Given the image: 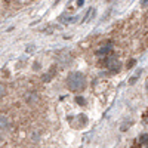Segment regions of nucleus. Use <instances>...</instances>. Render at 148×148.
<instances>
[{
    "mask_svg": "<svg viewBox=\"0 0 148 148\" xmlns=\"http://www.w3.org/2000/svg\"><path fill=\"white\" fill-rule=\"evenodd\" d=\"M67 86H68V89L71 92H83L86 89V77H84V74L79 73V71H73L68 74V77H67Z\"/></svg>",
    "mask_w": 148,
    "mask_h": 148,
    "instance_id": "nucleus-1",
    "label": "nucleus"
},
{
    "mask_svg": "<svg viewBox=\"0 0 148 148\" xmlns=\"http://www.w3.org/2000/svg\"><path fill=\"white\" fill-rule=\"evenodd\" d=\"M105 64H107V68H110V71H113V73H119L120 68H121L120 61H119L116 56L107 58V59H105Z\"/></svg>",
    "mask_w": 148,
    "mask_h": 148,
    "instance_id": "nucleus-2",
    "label": "nucleus"
},
{
    "mask_svg": "<svg viewBox=\"0 0 148 148\" xmlns=\"http://www.w3.org/2000/svg\"><path fill=\"white\" fill-rule=\"evenodd\" d=\"M111 51H113V46H111V45H107V46H104V47H101V49H98V51H96V55H98V56H107Z\"/></svg>",
    "mask_w": 148,
    "mask_h": 148,
    "instance_id": "nucleus-3",
    "label": "nucleus"
},
{
    "mask_svg": "<svg viewBox=\"0 0 148 148\" xmlns=\"http://www.w3.org/2000/svg\"><path fill=\"white\" fill-rule=\"evenodd\" d=\"M55 74H56V68H55V67H51V70H49L46 74H43L42 80H43V82H51V80L53 79Z\"/></svg>",
    "mask_w": 148,
    "mask_h": 148,
    "instance_id": "nucleus-4",
    "label": "nucleus"
},
{
    "mask_svg": "<svg viewBox=\"0 0 148 148\" xmlns=\"http://www.w3.org/2000/svg\"><path fill=\"white\" fill-rule=\"evenodd\" d=\"M95 15H96V9L95 8H90L88 10V14H86V16L83 18V22H89L92 18H95Z\"/></svg>",
    "mask_w": 148,
    "mask_h": 148,
    "instance_id": "nucleus-5",
    "label": "nucleus"
},
{
    "mask_svg": "<svg viewBox=\"0 0 148 148\" xmlns=\"http://www.w3.org/2000/svg\"><path fill=\"white\" fill-rule=\"evenodd\" d=\"M141 74H142V68H139L136 73H135L133 74V76L129 79V84H135V83H136V80L139 79V76H141Z\"/></svg>",
    "mask_w": 148,
    "mask_h": 148,
    "instance_id": "nucleus-6",
    "label": "nucleus"
},
{
    "mask_svg": "<svg viewBox=\"0 0 148 148\" xmlns=\"http://www.w3.org/2000/svg\"><path fill=\"white\" fill-rule=\"evenodd\" d=\"M59 19L62 21V22H65V24H70V22H74V21H76L77 18H76V16H68V18H67L65 15H62V16H61Z\"/></svg>",
    "mask_w": 148,
    "mask_h": 148,
    "instance_id": "nucleus-7",
    "label": "nucleus"
},
{
    "mask_svg": "<svg viewBox=\"0 0 148 148\" xmlns=\"http://www.w3.org/2000/svg\"><path fill=\"white\" fill-rule=\"evenodd\" d=\"M8 127V120L5 116H0V129H5Z\"/></svg>",
    "mask_w": 148,
    "mask_h": 148,
    "instance_id": "nucleus-8",
    "label": "nucleus"
},
{
    "mask_svg": "<svg viewBox=\"0 0 148 148\" xmlns=\"http://www.w3.org/2000/svg\"><path fill=\"white\" fill-rule=\"evenodd\" d=\"M79 123H80V126H86V123H88V119H86L84 114H80V117H79Z\"/></svg>",
    "mask_w": 148,
    "mask_h": 148,
    "instance_id": "nucleus-9",
    "label": "nucleus"
},
{
    "mask_svg": "<svg viewBox=\"0 0 148 148\" xmlns=\"http://www.w3.org/2000/svg\"><path fill=\"white\" fill-rule=\"evenodd\" d=\"M59 27H56V25H51V27H47V28H45L43 31L46 33V34H52V31H55V30H58Z\"/></svg>",
    "mask_w": 148,
    "mask_h": 148,
    "instance_id": "nucleus-10",
    "label": "nucleus"
},
{
    "mask_svg": "<svg viewBox=\"0 0 148 148\" xmlns=\"http://www.w3.org/2000/svg\"><path fill=\"white\" fill-rule=\"evenodd\" d=\"M76 104L79 105H86V99L83 96H76Z\"/></svg>",
    "mask_w": 148,
    "mask_h": 148,
    "instance_id": "nucleus-11",
    "label": "nucleus"
},
{
    "mask_svg": "<svg viewBox=\"0 0 148 148\" xmlns=\"http://www.w3.org/2000/svg\"><path fill=\"white\" fill-rule=\"evenodd\" d=\"M148 142V133H144L139 136V144H147Z\"/></svg>",
    "mask_w": 148,
    "mask_h": 148,
    "instance_id": "nucleus-12",
    "label": "nucleus"
},
{
    "mask_svg": "<svg viewBox=\"0 0 148 148\" xmlns=\"http://www.w3.org/2000/svg\"><path fill=\"white\" fill-rule=\"evenodd\" d=\"M6 93V86L3 83H0V96H3Z\"/></svg>",
    "mask_w": 148,
    "mask_h": 148,
    "instance_id": "nucleus-13",
    "label": "nucleus"
},
{
    "mask_svg": "<svg viewBox=\"0 0 148 148\" xmlns=\"http://www.w3.org/2000/svg\"><path fill=\"white\" fill-rule=\"evenodd\" d=\"M130 125H132V121H129V123H123V126H121V130H123V132H125L126 129H129L127 126H130Z\"/></svg>",
    "mask_w": 148,
    "mask_h": 148,
    "instance_id": "nucleus-14",
    "label": "nucleus"
},
{
    "mask_svg": "<svg viewBox=\"0 0 148 148\" xmlns=\"http://www.w3.org/2000/svg\"><path fill=\"white\" fill-rule=\"evenodd\" d=\"M135 64H136V61H135V59H130L129 62H127V68H132Z\"/></svg>",
    "mask_w": 148,
    "mask_h": 148,
    "instance_id": "nucleus-15",
    "label": "nucleus"
},
{
    "mask_svg": "<svg viewBox=\"0 0 148 148\" xmlns=\"http://www.w3.org/2000/svg\"><path fill=\"white\" fill-rule=\"evenodd\" d=\"M36 49V46L34 45H30V46H27V52H31V51H34Z\"/></svg>",
    "mask_w": 148,
    "mask_h": 148,
    "instance_id": "nucleus-16",
    "label": "nucleus"
},
{
    "mask_svg": "<svg viewBox=\"0 0 148 148\" xmlns=\"http://www.w3.org/2000/svg\"><path fill=\"white\" fill-rule=\"evenodd\" d=\"M33 67H34V70H36V71H37V70H40V64H39V62H34V65H33Z\"/></svg>",
    "mask_w": 148,
    "mask_h": 148,
    "instance_id": "nucleus-17",
    "label": "nucleus"
},
{
    "mask_svg": "<svg viewBox=\"0 0 148 148\" xmlns=\"http://www.w3.org/2000/svg\"><path fill=\"white\" fill-rule=\"evenodd\" d=\"M83 3H84V0H77V5L79 6H83Z\"/></svg>",
    "mask_w": 148,
    "mask_h": 148,
    "instance_id": "nucleus-18",
    "label": "nucleus"
},
{
    "mask_svg": "<svg viewBox=\"0 0 148 148\" xmlns=\"http://www.w3.org/2000/svg\"><path fill=\"white\" fill-rule=\"evenodd\" d=\"M148 3V0H141V5H147Z\"/></svg>",
    "mask_w": 148,
    "mask_h": 148,
    "instance_id": "nucleus-19",
    "label": "nucleus"
},
{
    "mask_svg": "<svg viewBox=\"0 0 148 148\" xmlns=\"http://www.w3.org/2000/svg\"><path fill=\"white\" fill-rule=\"evenodd\" d=\"M59 2H61V0H56V2H55V5H56V3H59Z\"/></svg>",
    "mask_w": 148,
    "mask_h": 148,
    "instance_id": "nucleus-20",
    "label": "nucleus"
}]
</instances>
